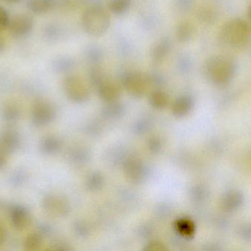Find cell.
<instances>
[{"label": "cell", "instance_id": "6da1fadb", "mask_svg": "<svg viewBox=\"0 0 251 251\" xmlns=\"http://www.w3.org/2000/svg\"><path fill=\"white\" fill-rule=\"evenodd\" d=\"M251 29L249 24L237 18L224 24L220 32L221 41L232 48L246 47L250 41Z\"/></svg>", "mask_w": 251, "mask_h": 251}, {"label": "cell", "instance_id": "7a4b0ae2", "mask_svg": "<svg viewBox=\"0 0 251 251\" xmlns=\"http://www.w3.org/2000/svg\"><path fill=\"white\" fill-rule=\"evenodd\" d=\"M207 76L217 84H226L234 76L236 66L230 57L217 56L211 57L204 65Z\"/></svg>", "mask_w": 251, "mask_h": 251}, {"label": "cell", "instance_id": "3957f363", "mask_svg": "<svg viewBox=\"0 0 251 251\" xmlns=\"http://www.w3.org/2000/svg\"><path fill=\"white\" fill-rule=\"evenodd\" d=\"M82 25L89 35L100 36L107 32L110 25V15L100 6H92L82 16Z\"/></svg>", "mask_w": 251, "mask_h": 251}, {"label": "cell", "instance_id": "277c9868", "mask_svg": "<svg viewBox=\"0 0 251 251\" xmlns=\"http://www.w3.org/2000/svg\"><path fill=\"white\" fill-rule=\"evenodd\" d=\"M35 25L33 18L27 13H19L10 18L8 29L15 38H23L32 32Z\"/></svg>", "mask_w": 251, "mask_h": 251}, {"label": "cell", "instance_id": "5b68a950", "mask_svg": "<svg viewBox=\"0 0 251 251\" xmlns=\"http://www.w3.org/2000/svg\"><path fill=\"white\" fill-rule=\"evenodd\" d=\"M64 87L68 95L73 99H82L88 95V90L83 80L76 75L67 77Z\"/></svg>", "mask_w": 251, "mask_h": 251}, {"label": "cell", "instance_id": "8992f818", "mask_svg": "<svg viewBox=\"0 0 251 251\" xmlns=\"http://www.w3.org/2000/svg\"><path fill=\"white\" fill-rule=\"evenodd\" d=\"M53 110L51 106L44 100L35 103L32 109V120L35 125H44L52 119Z\"/></svg>", "mask_w": 251, "mask_h": 251}, {"label": "cell", "instance_id": "52a82bcc", "mask_svg": "<svg viewBox=\"0 0 251 251\" xmlns=\"http://www.w3.org/2000/svg\"><path fill=\"white\" fill-rule=\"evenodd\" d=\"M10 221L18 231H25L30 225L32 218L29 211L22 206H16L10 211Z\"/></svg>", "mask_w": 251, "mask_h": 251}, {"label": "cell", "instance_id": "ba28073f", "mask_svg": "<svg viewBox=\"0 0 251 251\" xmlns=\"http://www.w3.org/2000/svg\"><path fill=\"white\" fill-rule=\"evenodd\" d=\"M124 83L127 89L135 95L143 94L146 87V80L143 75L136 72L126 74L124 78Z\"/></svg>", "mask_w": 251, "mask_h": 251}, {"label": "cell", "instance_id": "9c48e42d", "mask_svg": "<svg viewBox=\"0 0 251 251\" xmlns=\"http://www.w3.org/2000/svg\"><path fill=\"white\" fill-rule=\"evenodd\" d=\"M20 145V137L16 131L7 130L0 136V146L4 147L11 154Z\"/></svg>", "mask_w": 251, "mask_h": 251}, {"label": "cell", "instance_id": "30bf717a", "mask_svg": "<svg viewBox=\"0 0 251 251\" xmlns=\"http://www.w3.org/2000/svg\"><path fill=\"white\" fill-rule=\"evenodd\" d=\"M171 50V43L168 38H163L157 43L151 51V58L155 64H160L165 60Z\"/></svg>", "mask_w": 251, "mask_h": 251}, {"label": "cell", "instance_id": "8fae6325", "mask_svg": "<svg viewBox=\"0 0 251 251\" xmlns=\"http://www.w3.org/2000/svg\"><path fill=\"white\" fill-rule=\"evenodd\" d=\"M54 0H27L26 6L29 11L37 15L44 14L54 7Z\"/></svg>", "mask_w": 251, "mask_h": 251}, {"label": "cell", "instance_id": "7c38bea8", "mask_svg": "<svg viewBox=\"0 0 251 251\" xmlns=\"http://www.w3.org/2000/svg\"><path fill=\"white\" fill-rule=\"evenodd\" d=\"M176 38L180 42H187L191 39L194 34V27L189 21H183L177 26Z\"/></svg>", "mask_w": 251, "mask_h": 251}, {"label": "cell", "instance_id": "4fadbf2b", "mask_svg": "<svg viewBox=\"0 0 251 251\" xmlns=\"http://www.w3.org/2000/svg\"><path fill=\"white\" fill-rule=\"evenodd\" d=\"M1 113L4 120L7 122H15L20 117L22 111L17 103L8 102L3 106Z\"/></svg>", "mask_w": 251, "mask_h": 251}, {"label": "cell", "instance_id": "5bb4252c", "mask_svg": "<svg viewBox=\"0 0 251 251\" xmlns=\"http://www.w3.org/2000/svg\"><path fill=\"white\" fill-rule=\"evenodd\" d=\"M131 5V0H110L108 7L110 11L116 15L125 13Z\"/></svg>", "mask_w": 251, "mask_h": 251}, {"label": "cell", "instance_id": "9a60e30c", "mask_svg": "<svg viewBox=\"0 0 251 251\" xmlns=\"http://www.w3.org/2000/svg\"><path fill=\"white\" fill-rule=\"evenodd\" d=\"M42 244V238L37 233H31L25 239L24 242L25 249L28 251L38 250Z\"/></svg>", "mask_w": 251, "mask_h": 251}, {"label": "cell", "instance_id": "2e32d148", "mask_svg": "<svg viewBox=\"0 0 251 251\" xmlns=\"http://www.w3.org/2000/svg\"><path fill=\"white\" fill-rule=\"evenodd\" d=\"M101 93L103 97L107 99L116 97L119 94V88L116 84L110 81H103L101 84Z\"/></svg>", "mask_w": 251, "mask_h": 251}, {"label": "cell", "instance_id": "e0dca14e", "mask_svg": "<svg viewBox=\"0 0 251 251\" xmlns=\"http://www.w3.org/2000/svg\"><path fill=\"white\" fill-rule=\"evenodd\" d=\"M198 16L203 22L212 23L216 19V13L213 9L204 6V7H201L199 9Z\"/></svg>", "mask_w": 251, "mask_h": 251}, {"label": "cell", "instance_id": "ac0fdd59", "mask_svg": "<svg viewBox=\"0 0 251 251\" xmlns=\"http://www.w3.org/2000/svg\"><path fill=\"white\" fill-rule=\"evenodd\" d=\"M10 17L4 7L0 6V32L7 29L10 23Z\"/></svg>", "mask_w": 251, "mask_h": 251}, {"label": "cell", "instance_id": "d6986e66", "mask_svg": "<svg viewBox=\"0 0 251 251\" xmlns=\"http://www.w3.org/2000/svg\"><path fill=\"white\" fill-rule=\"evenodd\" d=\"M91 78L94 83L97 84H102L103 81V73L101 69L99 66H94L91 67V72H90Z\"/></svg>", "mask_w": 251, "mask_h": 251}, {"label": "cell", "instance_id": "ffe728a7", "mask_svg": "<svg viewBox=\"0 0 251 251\" xmlns=\"http://www.w3.org/2000/svg\"><path fill=\"white\" fill-rule=\"evenodd\" d=\"M10 155V153L7 150L0 146V170L7 165Z\"/></svg>", "mask_w": 251, "mask_h": 251}, {"label": "cell", "instance_id": "44dd1931", "mask_svg": "<svg viewBox=\"0 0 251 251\" xmlns=\"http://www.w3.org/2000/svg\"><path fill=\"white\" fill-rule=\"evenodd\" d=\"M59 29L54 26H48L45 29V35L50 40H54L58 36Z\"/></svg>", "mask_w": 251, "mask_h": 251}, {"label": "cell", "instance_id": "7402d4cb", "mask_svg": "<svg viewBox=\"0 0 251 251\" xmlns=\"http://www.w3.org/2000/svg\"><path fill=\"white\" fill-rule=\"evenodd\" d=\"M72 62L67 59H60L55 63L56 69H60V70H64V69H69L72 67Z\"/></svg>", "mask_w": 251, "mask_h": 251}, {"label": "cell", "instance_id": "603a6c76", "mask_svg": "<svg viewBox=\"0 0 251 251\" xmlns=\"http://www.w3.org/2000/svg\"><path fill=\"white\" fill-rule=\"evenodd\" d=\"M6 47V41L4 39V36L1 35V32H0V54L4 52V49H5Z\"/></svg>", "mask_w": 251, "mask_h": 251}, {"label": "cell", "instance_id": "cb8c5ba5", "mask_svg": "<svg viewBox=\"0 0 251 251\" xmlns=\"http://www.w3.org/2000/svg\"><path fill=\"white\" fill-rule=\"evenodd\" d=\"M4 237H5V232H4V229L2 225L0 223V246H1L3 242H4Z\"/></svg>", "mask_w": 251, "mask_h": 251}, {"label": "cell", "instance_id": "d4e9b609", "mask_svg": "<svg viewBox=\"0 0 251 251\" xmlns=\"http://www.w3.org/2000/svg\"><path fill=\"white\" fill-rule=\"evenodd\" d=\"M4 1H5L6 2L8 3V4H16L20 3L22 0H4Z\"/></svg>", "mask_w": 251, "mask_h": 251}, {"label": "cell", "instance_id": "484cf974", "mask_svg": "<svg viewBox=\"0 0 251 251\" xmlns=\"http://www.w3.org/2000/svg\"><path fill=\"white\" fill-rule=\"evenodd\" d=\"M249 16H250V19L251 20V6L250 7V10H249Z\"/></svg>", "mask_w": 251, "mask_h": 251}]
</instances>
